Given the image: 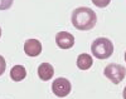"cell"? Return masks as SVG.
I'll list each match as a JSON object with an SVG mask.
<instances>
[{"mask_svg": "<svg viewBox=\"0 0 126 99\" xmlns=\"http://www.w3.org/2000/svg\"><path fill=\"white\" fill-rule=\"evenodd\" d=\"M97 21L96 13L90 8H77L72 13V24L78 30H91Z\"/></svg>", "mask_w": 126, "mask_h": 99, "instance_id": "cell-1", "label": "cell"}, {"mask_svg": "<svg viewBox=\"0 0 126 99\" xmlns=\"http://www.w3.org/2000/svg\"><path fill=\"white\" fill-rule=\"evenodd\" d=\"M91 51L97 59H107L113 53V44L107 38H97L92 43Z\"/></svg>", "mask_w": 126, "mask_h": 99, "instance_id": "cell-2", "label": "cell"}, {"mask_svg": "<svg viewBox=\"0 0 126 99\" xmlns=\"http://www.w3.org/2000/svg\"><path fill=\"white\" fill-rule=\"evenodd\" d=\"M105 75L109 78L112 83L119 84L121 80H124L126 75V69L120 64H109L105 68Z\"/></svg>", "mask_w": 126, "mask_h": 99, "instance_id": "cell-3", "label": "cell"}, {"mask_svg": "<svg viewBox=\"0 0 126 99\" xmlns=\"http://www.w3.org/2000/svg\"><path fill=\"white\" fill-rule=\"evenodd\" d=\"M52 90H53V93L59 98L67 97L71 93V83L66 78H57L56 80H53Z\"/></svg>", "mask_w": 126, "mask_h": 99, "instance_id": "cell-4", "label": "cell"}, {"mask_svg": "<svg viewBox=\"0 0 126 99\" xmlns=\"http://www.w3.org/2000/svg\"><path fill=\"white\" fill-rule=\"evenodd\" d=\"M56 43L61 49H69L75 44V38L67 31H59L56 35Z\"/></svg>", "mask_w": 126, "mask_h": 99, "instance_id": "cell-5", "label": "cell"}, {"mask_svg": "<svg viewBox=\"0 0 126 99\" xmlns=\"http://www.w3.org/2000/svg\"><path fill=\"white\" fill-rule=\"evenodd\" d=\"M24 51L29 57H38L42 53V44L37 39H28L24 43Z\"/></svg>", "mask_w": 126, "mask_h": 99, "instance_id": "cell-6", "label": "cell"}, {"mask_svg": "<svg viewBox=\"0 0 126 99\" xmlns=\"http://www.w3.org/2000/svg\"><path fill=\"white\" fill-rule=\"evenodd\" d=\"M53 74H54V69L49 63H43V64L39 65L38 75L42 80H50L53 78Z\"/></svg>", "mask_w": 126, "mask_h": 99, "instance_id": "cell-7", "label": "cell"}, {"mask_svg": "<svg viewBox=\"0 0 126 99\" xmlns=\"http://www.w3.org/2000/svg\"><path fill=\"white\" fill-rule=\"evenodd\" d=\"M92 64H93V59L92 57L90 55V54H86V53H83V54H79L78 58H77V67L82 70H87L92 67Z\"/></svg>", "mask_w": 126, "mask_h": 99, "instance_id": "cell-8", "label": "cell"}, {"mask_svg": "<svg viewBox=\"0 0 126 99\" xmlns=\"http://www.w3.org/2000/svg\"><path fill=\"white\" fill-rule=\"evenodd\" d=\"M10 76H12L13 80L20 82L27 76V70L23 65H14L12 68V70H10Z\"/></svg>", "mask_w": 126, "mask_h": 99, "instance_id": "cell-9", "label": "cell"}, {"mask_svg": "<svg viewBox=\"0 0 126 99\" xmlns=\"http://www.w3.org/2000/svg\"><path fill=\"white\" fill-rule=\"evenodd\" d=\"M13 0H0V10H8L9 8H12Z\"/></svg>", "mask_w": 126, "mask_h": 99, "instance_id": "cell-10", "label": "cell"}, {"mask_svg": "<svg viewBox=\"0 0 126 99\" xmlns=\"http://www.w3.org/2000/svg\"><path fill=\"white\" fill-rule=\"evenodd\" d=\"M110 1H111V0H92V3L96 5V6H98V8L107 6V5L110 4Z\"/></svg>", "mask_w": 126, "mask_h": 99, "instance_id": "cell-11", "label": "cell"}, {"mask_svg": "<svg viewBox=\"0 0 126 99\" xmlns=\"http://www.w3.org/2000/svg\"><path fill=\"white\" fill-rule=\"evenodd\" d=\"M5 68H6V62H5V59H4L1 55H0V75L4 74Z\"/></svg>", "mask_w": 126, "mask_h": 99, "instance_id": "cell-12", "label": "cell"}, {"mask_svg": "<svg viewBox=\"0 0 126 99\" xmlns=\"http://www.w3.org/2000/svg\"><path fill=\"white\" fill-rule=\"evenodd\" d=\"M122 95H124V99H126V87H125V89H124V93H122Z\"/></svg>", "mask_w": 126, "mask_h": 99, "instance_id": "cell-13", "label": "cell"}, {"mask_svg": "<svg viewBox=\"0 0 126 99\" xmlns=\"http://www.w3.org/2000/svg\"><path fill=\"white\" fill-rule=\"evenodd\" d=\"M0 37H1V28H0Z\"/></svg>", "mask_w": 126, "mask_h": 99, "instance_id": "cell-14", "label": "cell"}, {"mask_svg": "<svg viewBox=\"0 0 126 99\" xmlns=\"http://www.w3.org/2000/svg\"><path fill=\"white\" fill-rule=\"evenodd\" d=\"M125 62H126V51H125Z\"/></svg>", "mask_w": 126, "mask_h": 99, "instance_id": "cell-15", "label": "cell"}]
</instances>
